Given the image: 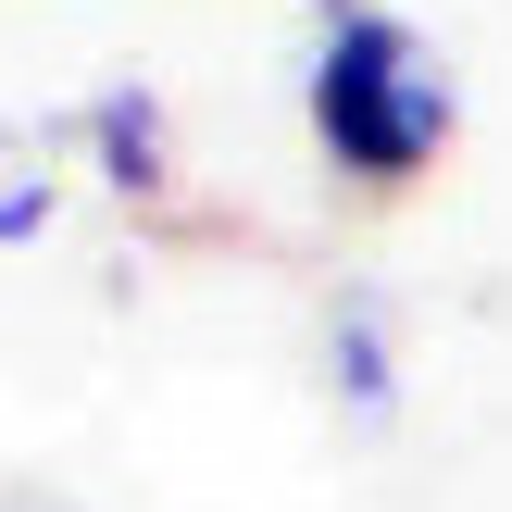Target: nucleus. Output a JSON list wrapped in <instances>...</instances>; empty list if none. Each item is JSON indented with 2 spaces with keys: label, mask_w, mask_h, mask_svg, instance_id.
<instances>
[{
  "label": "nucleus",
  "mask_w": 512,
  "mask_h": 512,
  "mask_svg": "<svg viewBox=\"0 0 512 512\" xmlns=\"http://www.w3.org/2000/svg\"><path fill=\"white\" fill-rule=\"evenodd\" d=\"M313 125H325V150H338L350 175H413L425 150H438L450 100L425 88V63H413V38H400V25L350 13L338 38H325V75H313Z\"/></svg>",
  "instance_id": "nucleus-1"
},
{
  "label": "nucleus",
  "mask_w": 512,
  "mask_h": 512,
  "mask_svg": "<svg viewBox=\"0 0 512 512\" xmlns=\"http://www.w3.org/2000/svg\"><path fill=\"white\" fill-rule=\"evenodd\" d=\"M100 138H113V175L150 163V113H138V100H113V113H100Z\"/></svg>",
  "instance_id": "nucleus-2"
}]
</instances>
